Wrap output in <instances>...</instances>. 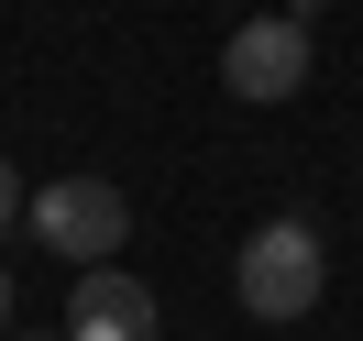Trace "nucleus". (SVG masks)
I'll use <instances>...</instances> for the list:
<instances>
[{
  "label": "nucleus",
  "instance_id": "obj_1",
  "mask_svg": "<svg viewBox=\"0 0 363 341\" xmlns=\"http://www.w3.org/2000/svg\"><path fill=\"white\" fill-rule=\"evenodd\" d=\"M23 231L55 253V264H121V242H133V199H121L111 177H45L23 199Z\"/></svg>",
  "mask_w": 363,
  "mask_h": 341
},
{
  "label": "nucleus",
  "instance_id": "obj_2",
  "mask_svg": "<svg viewBox=\"0 0 363 341\" xmlns=\"http://www.w3.org/2000/svg\"><path fill=\"white\" fill-rule=\"evenodd\" d=\"M319 286H330V253H319L308 220H253L242 253H231V297H242L253 319H308Z\"/></svg>",
  "mask_w": 363,
  "mask_h": 341
},
{
  "label": "nucleus",
  "instance_id": "obj_3",
  "mask_svg": "<svg viewBox=\"0 0 363 341\" xmlns=\"http://www.w3.org/2000/svg\"><path fill=\"white\" fill-rule=\"evenodd\" d=\"M220 89H231V99H264V111L297 99V89H308V23H297V11L242 23V33L220 45Z\"/></svg>",
  "mask_w": 363,
  "mask_h": 341
},
{
  "label": "nucleus",
  "instance_id": "obj_4",
  "mask_svg": "<svg viewBox=\"0 0 363 341\" xmlns=\"http://www.w3.org/2000/svg\"><path fill=\"white\" fill-rule=\"evenodd\" d=\"M67 341H155V286H143V275H121V264H77Z\"/></svg>",
  "mask_w": 363,
  "mask_h": 341
},
{
  "label": "nucleus",
  "instance_id": "obj_5",
  "mask_svg": "<svg viewBox=\"0 0 363 341\" xmlns=\"http://www.w3.org/2000/svg\"><path fill=\"white\" fill-rule=\"evenodd\" d=\"M0 220H23V165H0Z\"/></svg>",
  "mask_w": 363,
  "mask_h": 341
},
{
  "label": "nucleus",
  "instance_id": "obj_6",
  "mask_svg": "<svg viewBox=\"0 0 363 341\" xmlns=\"http://www.w3.org/2000/svg\"><path fill=\"white\" fill-rule=\"evenodd\" d=\"M0 330H11V264H0Z\"/></svg>",
  "mask_w": 363,
  "mask_h": 341
},
{
  "label": "nucleus",
  "instance_id": "obj_7",
  "mask_svg": "<svg viewBox=\"0 0 363 341\" xmlns=\"http://www.w3.org/2000/svg\"><path fill=\"white\" fill-rule=\"evenodd\" d=\"M0 341H11V330H0ZM23 341H67V330H23Z\"/></svg>",
  "mask_w": 363,
  "mask_h": 341
}]
</instances>
